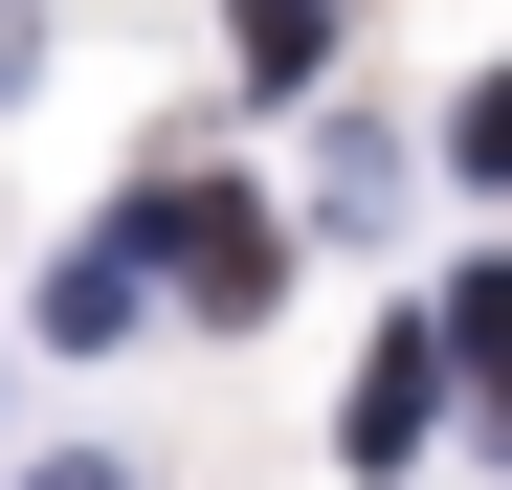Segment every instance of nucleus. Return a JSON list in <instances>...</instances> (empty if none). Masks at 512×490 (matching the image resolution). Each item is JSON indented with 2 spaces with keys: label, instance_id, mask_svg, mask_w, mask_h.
<instances>
[{
  "label": "nucleus",
  "instance_id": "nucleus-2",
  "mask_svg": "<svg viewBox=\"0 0 512 490\" xmlns=\"http://www.w3.org/2000/svg\"><path fill=\"white\" fill-rule=\"evenodd\" d=\"M446 379H468L446 312H401V335L357 357V401H334V468H423V446H446Z\"/></svg>",
  "mask_w": 512,
  "mask_h": 490
},
{
  "label": "nucleus",
  "instance_id": "nucleus-1",
  "mask_svg": "<svg viewBox=\"0 0 512 490\" xmlns=\"http://www.w3.org/2000/svg\"><path fill=\"white\" fill-rule=\"evenodd\" d=\"M134 223H156V290H179V312H268L290 290V223L245 201V179H156Z\"/></svg>",
  "mask_w": 512,
  "mask_h": 490
},
{
  "label": "nucleus",
  "instance_id": "nucleus-7",
  "mask_svg": "<svg viewBox=\"0 0 512 490\" xmlns=\"http://www.w3.org/2000/svg\"><path fill=\"white\" fill-rule=\"evenodd\" d=\"M0 90H23V0H0Z\"/></svg>",
  "mask_w": 512,
  "mask_h": 490
},
{
  "label": "nucleus",
  "instance_id": "nucleus-8",
  "mask_svg": "<svg viewBox=\"0 0 512 490\" xmlns=\"http://www.w3.org/2000/svg\"><path fill=\"white\" fill-rule=\"evenodd\" d=\"M23 490H112V468H23Z\"/></svg>",
  "mask_w": 512,
  "mask_h": 490
},
{
  "label": "nucleus",
  "instance_id": "nucleus-6",
  "mask_svg": "<svg viewBox=\"0 0 512 490\" xmlns=\"http://www.w3.org/2000/svg\"><path fill=\"white\" fill-rule=\"evenodd\" d=\"M446 156H468V179H512V67H468V112H446Z\"/></svg>",
  "mask_w": 512,
  "mask_h": 490
},
{
  "label": "nucleus",
  "instance_id": "nucleus-3",
  "mask_svg": "<svg viewBox=\"0 0 512 490\" xmlns=\"http://www.w3.org/2000/svg\"><path fill=\"white\" fill-rule=\"evenodd\" d=\"M134 312H156V223H90V245L45 268V335H67V357H112Z\"/></svg>",
  "mask_w": 512,
  "mask_h": 490
},
{
  "label": "nucleus",
  "instance_id": "nucleus-4",
  "mask_svg": "<svg viewBox=\"0 0 512 490\" xmlns=\"http://www.w3.org/2000/svg\"><path fill=\"white\" fill-rule=\"evenodd\" d=\"M446 357H468V446L512 468V268H468V290H446Z\"/></svg>",
  "mask_w": 512,
  "mask_h": 490
},
{
  "label": "nucleus",
  "instance_id": "nucleus-5",
  "mask_svg": "<svg viewBox=\"0 0 512 490\" xmlns=\"http://www.w3.org/2000/svg\"><path fill=\"white\" fill-rule=\"evenodd\" d=\"M223 23H245V67H268V90H312V67H334V0H223Z\"/></svg>",
  "mask_w": 512,
  "mask_h": 490
}]
</instances>
